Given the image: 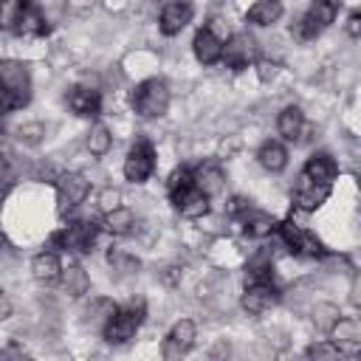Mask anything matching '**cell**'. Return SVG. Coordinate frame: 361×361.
<instances>
[{"label": "cell", "mask_w": 361, "mask_h": 361, "mask_svg": "<svg viewBox=\"0 0 361 361\" xmlns=\"http://www.w3.org/2000/svg\"><path fill=\"white\" fill-rule=\"evenodd\" d=\"M8 316H11V299L0 290V322H6Z\"/></svg>", "instance_id": "ab89813d"}, {"label": "cell", "mask_w": 361, "mask_h": 361, "mask_svg": "<svg viewBox=\"0 0 361 361\" xmlns=\"http://www.w3.org/2000/svg\"><path fill=\"white\" fill-rule=\"evenodd\" d=\"M189 23H192V6H189V3H183V0H172V3H166V6L161 8V17H158V28H161V34L175 37V34H180Z\"/></svg>", "instance_id": "4fadbf2b"}, {"label": "cell", "mask_w": 361, "mask_h": 361, "mask_svg": "<svg viewBox=\"0 0 361 361\" xmlns=\"http://www.w3.org/2000/svg\"><path fill=\"white\" fill-rule=\"evenodd\" d=\"M113 147V135H110V130L104 127V124H93L90 127V133H87V149H90V155H107V149Z\"/></svg>", "instance_id": "83f0119b"}, {"label": "cell", "mask_w": 361, "mask_h": 361, "mask_svg": "<svg viewBox=\"0 0 361 361\" xmlns=\"http://www.w3.org/2000/svg\"><path fill=\"white\" fill-rule=\"evenodd\" d=\"M307 355L310 358H336L341 353H338L336 344H313V347H307Z\"/></svg>", "instance_id": "d590c367"}, {"label": "cell", "mask_w": 361, "mask_h": 361, "mask_svg": "<svg viewBox=\"0 0 361 361\" xmlns=\"http://www.w3.org/2000/svg\"><path fill=\"white\" fill-rule=\"evenodd\" d=\"M110 265L116 271H121V274H130V271L138 268V259L130 257V254H124V251H110Z\"/></svg>", "instance_id": "836d02e7"}, {"label": "cell", "mask_w": 361, "mask_h": 361, "mask_svg": "<svg viewBox=\"0 0 361 361\" xmlns=\"http://www.w3.org/2000/svg\"><path fill=\"white\" fill-rule=\"evenodd\" d=\"M319 34H322V28H319V25H316V23H313L307 14H305V17L296 23V37H302V39H316Z\"/></svg>", "instance_id": "e575fe53"}, {"label": "cell", "mask_w": 361, "mask_h": 361, "mask_svg": "<svg viewBox=\"0 0 361 361\" xmlns=\"http://www.w3.org/2000/svg\"><path fill=\"white\" fill-rule=\"evenodd\" d=\"M240 302H243V307H245L248 313L259 316V313L271 310V307L279 302V290L271 285V279H254V282L245 288V293H243Z\"/></svg>", "instance_id": "9c48e42d"}, {"label": "cell", "mask_w": 361, "mask_h": 361, "mask_svg": "<svg viewBox=\"0 0 361 361\" xmlns=\"http://www.w3.org/2000/svg\"><path fill=\"white\" fill-rule=\"evenodd\" d=\"M68 104H71V110H73L76 116L93 118V116H99V110H102V96H99V90H93V87H73V90L68 93Z\"/></svg>", "instance_id": "ac0fdd59"}, {"label": "cell", "mask_w": 361, "mask_h": 361, "mask_svg": "<svg viewBox=\"0 0 361 361\" xmlns=\"http://www.w3.org/2000/svg\"><path fill=\"white\" fill-rule=\"evenodd\" d=\"M141 322H144V302H127V305L116 307V313L102 327V336L110 344H124V341H130L135 336Z\"/></svg>", "instance_id": "3957f363"}, {"label": "cell", "mask_w": 361, "mask_h": 361, "mask_svg": "<svg viewBox=\"0 0 361 361\" xmlns=\"http://www.w3.org/2000/svg\"><path fill=\"white\" fill-rule=\"evenodd\" d=\"M6 355H23V350H20V347H8V350H0V358H6Z\"/></svg>", "instance_id": "60d3db41"}, {"label": "cell", "mask_w": 361, "mask_h": 361, "mask_svg": "<svg viewBox=\"0 0 361 361\" xmlns=\"http://www.w3.org/2000/svg\"><path fill=\"white\" fill-rule=\"evenodd\" d=\"M285 6L282 0H257L248 11H245V20L254 23V25H274L279 17H282Z\"/></svg>", "instance_id": "44dd1931"}, {"label": "cell", "mask_w": 361, "mask_h": 361, "mask_svg": "<svg viewBox=\"0 0 361 361\" xmlns=\"http://www.w3.org/2000/svg\"><path fill=\"white\" fill-rule=\"evenodd\" d=\"M3 8H6V0H0V23H3Z\"/></svg>", "instance_id": "b9f144b4"}, {"label": "cell", "mask_w": 361, "mask_h": 361, "mask_svg": "<svg viewBox=\"0 0 361 361\" xmlns=\"http://www.w3.org/2000/svg\"><path fill=\"white\" fill-rule=\"evenodd\" d=\"M195 175V186L203 192V195H217L220 189H223V172H220V166H214V164H206V166H200L197 172H192Z\"/></svg>", "instance_id": "cb8c5ba5"}, {"label": "cell", "mask_w": 361, "mask_h": 361, "mask_svg": "<svg viewBox=\"0 0 361 361\" xmlns=\"http://www.w3.org/2000/svg\"><path fill=\"white\" fill-rule=\"evenodd\" d=\"M102 226H104L110 234H130L133 226H135V214H133L130 209H124V206H116V209L104 212Z\"/></svg>", "instance_id": "d4e9b609"}, {"label": "cell", "mask_w": 361, "mask_h": 361, "mask_svg": "<svg viewBox=\"0 0 361 361\" xmlns=\"http://www.w3.org/2000/svg\"><path fill=\"white\" fill-rule=\"evenodd\" d=\"M279 231H282V240L288 243V248L293 254H302V257H322L324 254V245L307 228H302V226H296V223L288 220V223L279 226Z\"/></svg>", "instance_id": "ba28073f"}, {"label": "cell", "mask_w": 361, "mask_h": 361, "mask_svg": "<svg viewBox=\"0 0 361 361\" xmlns=\"http://www.w3.org/2000/svg\"><path fill=\"white\" fill-rule=\"evenodd\" d=\"M333 333V344L338 347V353H355L361 347V330L355 319H336V324L330 327Z\"/></svg>", "instance_id": "e0dca14e"}, {"label": "cell", "mask_w": 361, "mask_h": 361, "mask_svg": "<svg viewBox=\"0 0 361 361\" xmlns=\"http://www.w3.org/2000/svg\"><path fill=\"white\" fill-rule=\"evenodd\" d=\"M220 59H223L228 68H234V71L248 68V65L257 59V45H254V39H251L248 34H231L228 42H223Z\"/></svg>", "instance_id": "52a82bcc"}, {"label": "cell", "mask_w": 361, "mask_h": 361, "mask_svg": "<svg viewBox=\"0 0 361 361\" xmlns=\"http://www.w3.org/2000/svg\"><path fill=\"white\" fill-rule=\"evenodd\" d=\"M59 279H62L65 293H68V296H73V299L85 296V293H87V288H90V276H87V274H85V268H82V265H76V262H71L68 268H62Z\"/></svg>", "instance_id": "7402d4cb"}, {"label": "cell", "mask_w": 361, "mask_h": 361, "mask_svg": "<svg viewBox=\"0 0 361 361\" xmlns=\"http://www.w3.org/2000/svg\"><path fill=\"white\" fill-rule=\"evenodd\" d=\"M338 316H341V313H338L336 305H316V310H313V322H316L319 327H324V330H330Z\"/></svg>", "instance_id": "d6a6232c"}, {"label": "cell", "mask_w": 361, "mask_h": 361, "mask_svg": "<svg viewBox=\"0 0 361 361\" xmlns=\"http://www.w3.org/2000/svg\"><path fill=\"white\" fill-rule=\"evenodd\" d=\"M276 130H279V135H282L285 141H293V144L305 141V133H307L305 113H302L296 104L285 107V110L279 113V118H276Z\"/></svg>", "instance_id": "5bb4252c"}, {"label": "cell", "mask_w": 361, "mask_h": 361, "mask_svg": "<svg viewBox=\"0 0 361 361\" xmlns=\"http://www.w3.org/2000/svg\"><path fill=\"white\" fill-rule=\"evenodd\" d=\"M31 99V76L23 62L3 59L0 62V116L20 110Z\"/></svg>", "instance_id": "6da1fadb"}, {"label": "cell", "mask_w": 361, "mask_h": 361, "mask_svg": "<svg viewBox=\"0 0 361 361\" xmlns=\"http://www.w3.org/2000/svg\"><path fill=\"white\" fill-rule=\"evenodd\" d=\"M155 169V147L147 141V138H138L127 158H124V178L130 183H144Z\"/></svg>", "instance_id": "277c9868"}, {"label": "cell", "mask_w": 361, "mask_h": 361, "mask_svg": "<svg viewBox=\"0 0 361 361\" xmlns=\"http://www.w3.org/2000/svg\"><path fill=\"white\" fill-rule=\"evenodd\" d=\"M90 192V180L79 172H62L56 178V200H59V214H68L79 203H85Z\"/></svg>", "instance_id": "8992f818"}, {"label": "cell", "mask_w": 361, "mask_h": 361, "mask_svg": "<svg viewBox=\"0 0 361 361\" xmlns=\"http://www.w3.org/2000/svg\"><path fill=\"white\" fill-rule=\"evenodd\" d=\"M327 195H330V183H316L307 175H299L296 189H293V203L302 212H316L327 200Z\"/></svg>", "instance_id": "7c38bea8"}, {"label": "cell", "mask_w": 361, "mask_h": 361, "mask_svg": "<svg viewBox=\"0 0 361 361\" xmlns=\"http://www.w3.org/2000/svg\"><path fill=\"white\" fill-rule=\"evenodd\" d=\"M192 48H195L197 62H203V65H214V62H220L223 39H220L212 28H200V31L195 34V39H192Z\"/></svg>", "instance_id": "9a60e30c"}, {"label": "cell", "mask_w": 361, "mask_h": 361, "mask_svg": "<svg viewBox=\"0 0 361 361\" xmlns=\"http://www.w3.org/2000/svg\"><path fill=\"white\" fill-rule=\"evenodd\" d=\"M113 313H116V305L110 299H93L90 307H87V322L96 324V327H104Z\"/></svg>", "instance_id": "f1b7e54d"}, {"label": "cell", "mask_w": 361, "mask_h": 361, "mask_svg": "<svg viewBox=\"0 0 361 361\" xmlns=\"http://www.w3.org/2000/svg\"><path fill=\"white\" fill-rule=\"evenodd\" d=\"M133 113L141 118H161L169 107V87L164 79H144L130 93Z\"/></svg>", "instance_id": "7a4b0ae2"}, {"label": "cell", "mask_w": 361, "mask_h": 361, "mask_svg": "<svg viewBox=\"0 0 361 361\" xmlns=\"http://www.w3.org/2000/svg\"><path fill=\"white\" fill-rule=\"evenodd\" d=\"M302 175H307V178L316 180V183H333L336 175H338V164L333 161V155H327V152H316V155L307 158Z\"/></svg>", "instance_id": "d6986e66"}, {"label": "cell", "mask_w": 361, "mask_h": 361, "mask_svg": "<svg viewBox=\"0 0 361 361\" xmlns=\"http://www.w3.org/2000/svg\"><path fill=\"white\" fill-rule=\"evenodd\" d=\"M42 135H45V127H42L39 121H31V124L17 127V138H20L23 144H28V147H37V144L42 141Z\"/></svg>", "instance_id": "4dcf8cb0"}, {"label": "cell", "mask_w": 361, "mask_h": 361, "mask_svg": "<svg viewBox=\"0 0 361 361\" xmlns=\"http://www.w3.org/2000/svg\"><path fill=\"white\" fill-rule=\"evenodd\" d=\"M251 209V200H245V197H231V203H228V214H245Z\"/></svg>", "instance_id": "74e56055"}, {"label": "cell", "mask_w": 361, "mask_h": 361, "mask_svg": "<svg viewBox=\"0 0 361 361\" xmlns=\"http://www.w3.org/2000/svg\"><path fill=\"white\" fill-rule=\"evenodd\" d=\"M14 34H20V37H42V34H48V23H45L39 6H34L31 0H20V6L14 11Z\"/></svg>", "instance_id": "30bf717a"}, {"label": "cell", "mask_w": 361, "mask_h": 361, "mask_svg": "<svg viewBox=\"0 0 361 361\" xmlns=\"http://www.w3.org/2000/svg\"><path fill=\"white\" fill-rule=\"evenodd\" d=\"M175 203V209L183 214V217H203L209 212V195H203L197 186H189L183 192H178L175 197H169Z\"/></svg>", "instance_id": "2e32d148"}, {"label": "cell", "mask_w": 361, "mask_h": 361, "mask_svg": "<svg viewBox=\"0 0 361 361\" xmlns=\"http://www.w3.org/2000/svg\"><path fill=\"white\" fill-rule=\"evenodd\" d=\"M336 11H338V0H313V6L307 8V17L319 28H327L336 20Z\"/></svg>", "instance_id": "4316f807"}, {"label": "cell", "mask_w": 361, "mask_h": 361, "mask_svg": "<svg viewBox=\"0 0 361 361\" xmlns=\"http://www.w3.org/2000/svg\"><path fill=\"white\" fill-rule=\"evenodd\" d=\"M257 161H259V166L268 169V172H282V169L288 166V149H285L279 141H265V144L259 147V152H257Z\"/></svg>", "instance_id": "603a6c76"}, {"label": "cell", "mask_w": 361, "mask_h": 361, "mask_svg": "<svg viewBox=\"0 0 361 361\" xmlns=\"http://www.w3.org/2000/svg\"><path fill=\"white\" fill-rule=\"evenodd\" d=\"M347 31H350V37H358V34H361V17H358V11L350 14V20H347Z\"/></svg>", "instance_id": "f35d334b"}, {"label": "cell", "mask_w": 361, "mask_h": 361, "mask_svg": "<svg viewBox=\"0 0 361 361\" xmlns=\"http://www.w3.org/2000/svg\"><path fill=\"white\" fill-rule=\"evenodd\" d=\"M189 186H195V175H192V169H189V166H178V169H172V175H169V180H166V192H169V197H175L178 192H183V189H189Z\"/></svg>", "instance_id": "f546056e"}, {"label": "cell", "mask_w": 361, "mask_h": 361, "mask_svg": "<svg viewBox=\"0 0 361 361\" xmlns=\"http://www.w3.org/2000/svg\"><path fill=\"white\" fill-rule=\"evenodd\" d=\"M243 220H245V234L248 237H268L274 228H276V220L271 217V214H265V212H245L243 214Z\"/></svg>", "instance_id": "484cf974"}, {"label": "cell", "mask_w": 361, "mask_h": 361, "mask_svg": "<svg viewBox=\"0 0 361 361\" xmlns=\"http://www.w3.org/2000/svg\"><path fill=\"white\" fill-rule=\"evenodd\" d=\"M31 274L37 282H56L62 274V259L56 251H39L31 259Z\"/></svg>", "instance_id": "ffe728a7"}, {"label": "cell", "mask_w": 361, "mask_h": 361, "mask_svg": "<svg viewBox=\"0 0 361 361\" xmlns=\"http://www.w3.org/2000/svg\"><path fill=\"white\" fill-rule=\"evenodd\" d=\"M96 234H99V226L96 223H87V220H76V223H68L62 231L54 234V243L62 245L65 251H73V254H87L90 245L96 243Z\"/></svg>", "instance_id": "5b68a950"}, {"label": "cell", "mask_w": 361, "mask_h": 361, "mask_svg": "<svg viewBox=\"0 0 361 361\" xmlns=\"http://www.w3.org/2000/svg\"><path fill=\"white\" fill-rule=\"evenodd\" d=\"M195 336H197L195 322H189V319L175 322L172 330L164 338V358H180L183 353H189L192 344H195Z\"/></svg>", "instance_id": "8fae6325"}, {"label": "cell", "mask_w": 361, "mask_h": 361, "mask_svg": "<svg viewBox=\"0 0 361 361\" xmlns=\"http://www.w3.org/2000/svg\"><path fill=\"white\" fill-rule=\"evenodd\" d=\"M99 206H102V212L116 209V206H118V192H116V189H104V192L99 195Z\"/></svg>", "instance_id": "8d00e7d4"}, {"label": "cell", "mask_w": 361, "mask_h": 361, "mask_svg": "<svg viewBox=\"0 0 361 361\" xmlns=\"http://www.w3.org/2000/svg\"><path fill=\"white\" fill-rule=\"evenodd\" d=\"M271 257L265 254V251H259L251 262H248V274L254 276V279H271Z\"/></svg>", "instance_id": "1f68e13d"}]
</instances>
